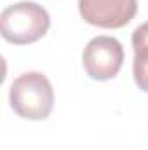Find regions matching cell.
Wrapping results in <instances>:
<instances>
[{"label":"cell","instance_id":"1","mask_svg":"<svg viewBox=\"0 0 148 150\" xmlns=\"http://www.w3.org/2000/svg\"><path fill=\"white\" fill-rule=\"evenodd\" d=\"M51 26L49 12L35 2H18L7 5L0 14V33L11 44H33Z\"/></svg>","mask_w":148,"mask_h":150},{"label":"cell","instance_id":"2","mask_svg":"<svg viewBox=\"0 0 148 150\" xmlns=\"http://www.w3.org/2000/svg\"><path fill=\"white\" fill-rule=\"evenodd\" d=\"M12 110L23 119L42 120L47 119L54 105V89L49 79L40 72L19 75L9 91Z\"/></svg>","mask_w":148,"mask_h":150},{"label":"cell","instance_id":"3","mask_svg":"<svg viewBox=\"0 0 148 150\" xmlns=\"http://www.w3.org/2000/svg\"><path fill=\"white\" fill-rule=\"evenodd\" d=\"M84 68L94 80H110L118 74L124 63L122 44L115 37L99 35L89 40L82 54Z\"/></svg>","mask_w":148,"mask_h":150},{"label":"cell","instance_id":"4","mask_svg":"<svg viewBox=\"0 0 148 150\" xmlns=\"http://www.w3.org/2000/svg\"><path fill=\"white\" fill-rule=\"evenodd\" d=\"M138 11V0H78L82 19L99 28H122Z\"/></svg>","mask_w":148,"mask_h":150},{"label":"cell","instance_id":"5","mask_svg":"<svg viewBox=\"0 0 148 150\" xmlns=\"http://www.w3.org/2000/svg\"><path fill=\"white\" fill-rule=\"evenodd\" d=\"M134 80L141 91L148 93V49H138L134 51Z\"/></svg>","mask_w":148,"mask_h":150},{"label":"cell","instance_id":"6","mask_svg":"<svg viewBox=\"0 0 148 150\" xmlns=\"http://www.w3.org/2000/svg\"><path fill=\"white\" fill-rule=\"evenodd\" d=\"M132 49H148V21L132 32Z\"/></svg>","mask_w":148,"mask_h":150}]
</instances>
